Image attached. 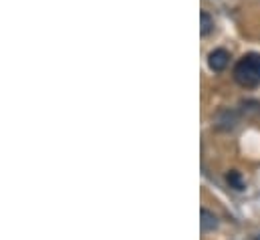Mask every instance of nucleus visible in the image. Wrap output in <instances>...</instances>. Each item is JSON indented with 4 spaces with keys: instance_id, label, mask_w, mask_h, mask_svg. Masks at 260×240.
<instances>
[{
    "instance_id": "5",
    "label": "nucleus",
    "mask_w": 260,
    "mask_h": 240,
    "mask_svg": "<svg viewBox=\"0 0 260 240\" xmlns=\"http://www.w3.org/2000/svg\"><path fill=\"white\" fill-rule=\"evenodd\" d=\"M200 18H202V37H206V35L212 31L214 22H212V18H210L206 12H202V14H200Z\"/></svg>"
},
{
    "instance_id": "2",
    "label": "nucleus",
    "mask_w": 260,
    "mask_h": 240,
    "mask_svg": "<svg viewBox=\"0 0 260 240\" xmlns=\"http://www.w3.org/2000/svg\"><path fill=\"white\" fill-rule=\"evenodd\" d=\"M228 63H230V53H228L226 49H214V51L208 55V67H210L212 71H216V73L224 71V69L228 67Z\"/></svg>"
},
{
    "instance_id": "4",
    "label": "nucleus",
    "mask_w": 260,
    "mask_h": 240,
    "mask_svg": "<svg viewBox=\"0 0 260 240\" xmlns=\"http://www.w3.org/2000/svg\"><path fill=\"white\" fill-rule=\"evenodd\" d=\"M226 182H228L230 188H234V190H244V180H242L240 172H236V170H232V172L226 176Z\"/></svg>"
},
{
    "instance_id": "1",
    "label": "nucleus",
    "mask_w": 260,
    "mask_h": 240,
    "mask_svg": "<svg viewBox=\"0 0 260 240\" xmlns=\"http://www.w3.org/2000/svg\"><path fill=\"white\" fill-rule=\"evenodd\" d=\"M234 79L242 87H256L260 85V55L250 53L244 55L234 67Z\"/></svg>"
},
{
    "instance_id": "3",
    "label": "nucleus",
    "mask_w": 260,
    "mask_h": 240,
    "mask_svg": "<svg viewBox=\"0 0 260 240\" xmlns=\"http://www.w3.org/2000/svg\"><path fill=\"white\" fill-rule=\"evenodd\" d=\"M200 226H202V232H212V230H216V226H218V216L216 214H212L210 210H206V208H202V212H200Z\"/></svg>"
}]
</instances>
